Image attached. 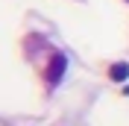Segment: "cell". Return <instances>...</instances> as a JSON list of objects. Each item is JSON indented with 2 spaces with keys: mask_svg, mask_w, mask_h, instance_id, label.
I'll list each match as a JSON object with an SVG mask.
<instances>
[{
  "mask_svg": "<svg viewBox=\"0 0 129 126\" xmlns=\"http://www.w3.org/2000/svg\"><path fill=\"white\" fill-rule=\"evenodd\" d=\"M64 65H68V62H64V56H62V53H56V65L50 62V71H47V82H50V85H56L59 79H62Z\"/></svg>",
  "mask_w": 129,
  "mask_h": 126,
  "instance_id": "1",
  "label": "cell"
},
{
  "mask_svg": "<svg viewBox=\"0 0 129 126\" xmlns=\"http://www.w3.org/2000/svg\"><path fill=\"white\" fill-rule=\"evenodd\" d=\"M109 79H112V82H126L129 79V65L126 62H114L112 68H109Z\"/></svg>",
  "mask_w": 129,
  "mask_h": 126,
  "instance_id": "2",
  "label": "cell"
},
{
  "mask_svg": "<svg viewBox=\"0 0 129 126\" xmlns=\"http://www.w3.org/2000/svg\"><path fill=\"white\" fill-rule=\"evenodd\" d=\"M126 3H129V0H126Z\"/></svg>",
  "mask_w": 129,
  "mask_h": 126,
  "instance_id": "3",
  "label": "cell"
}]
</instances>
